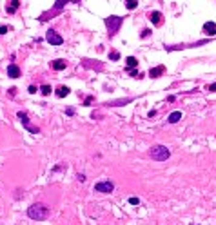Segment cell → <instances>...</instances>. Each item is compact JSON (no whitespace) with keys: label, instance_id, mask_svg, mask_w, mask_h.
<instances>
[{"label":"cell","instance_id":"603a6c76","mask_svg":"<svg viewBox=\"0 0 216 225\" xmlns=\"http://www.w3.org/2000/svg\"><path fill=\"white\" fill-rule=\"evenodd\" d=\"M129 203H131V205H140V198L131 196V198H129Z\"/></svg>","mask_w":216,"mask_h":225},{"label":"cell","instance_id":"3957f363","mask_svg":"<svg viewBox=\"0 0 216 225\" xmlns=\"http://www.w3.org/2000/svg\"><path fill=\"white\" fill-rule=\"evenodd\" d=\"M122 22H124V18H120V16H116V15H111V16H107V18H105V25H107V29H109V35H111V36L118 33V29H120Z\"/></svg>","mask_w":216,"mask_h":225},{"label":"cell","instance_id":"277c9868","mask_svg":"<svg viewBox=\"0 0 216 225\" xmlns=\"http://www.w3.org/2000/svg\"><path fill=\"white\" fill-rule=\"evenodd\" d=\"M45 40H47L51 45H62V44H64V38H62L56 31H53V29H49V31L45 33Z\"/></svg>","mask_w":216,"mask_h":225},{"label":"cell","instance_id":"7402d4cb","mask_svg":"<svg viewBox=\"0 0 216 225\" xmlns=\"http://www.w3.org/2000/svg\"><path fill=\"white\" fill-rule=\"evenodd\" d=\"M25 129H27L29 133H33V134H38V133H40V129H38V127H35V125H29V127H25Z\"/></svg>","mask_w":216,"mask_h":225},{"label":"cell","instance_id":"cb8c5ba5","mask_svg":"<svg viewBox=\"0 0 216 225\" xmlns=\"http://www.w3.org/2000/svg\"><path fill=\"white\" fill-rule=\"evenodd\" d=\"M149 35H151V29H144L142 31V38H147Z\"/></svg>","mask_w":216,"mask_h":225},{"label":"cell","instance_id":"f1b7e54d","mask_svg":"<svg viewBox=\"0 0 216 225\" xmlns=\"http://www.w3.org/2000/svg\"><path fill=\"white\" fill-rule=\"evenodd\" d=\"M29 93H31V94H35V93H36V87H35V85H31V87H29Z\"/></svg>","mask_w":216,"mask_h":225},{"label":"cell","instance_id":"4dcf8cb0","mask_svg":"<svg viewBox=\"0 0 216 225\" xmlns=\"http://www.w3.org/2000/svg\"><path fill=\"white\" fill-rule=\"evenodd\" d=\"M65 113H67V114H69V116H73V114H75V109H71V107H69V109H67V111H65Z\"/></svg>","mask_w":216,"mask_h":225},{"label":"cell","instance_id":"30bf717a","mask_svg":"<svg viewBox=\"0 0 216 225\" xmlns=\"http://www.w3.org/2000/svg\"><path fill=\"white\" fill-rule=\"evenodd\" d=\"M149 20H151L155 25H160V24H162V13H160V11H153V13L149 15Z\"/></svg>","mask_w":216,"mask_h":225},{"label":"cell","instance_id":"d4e9b609","mask_svg":"<svg viewBox=\"0 0 216 225\" xmlns=\"http://www.w3.org/2000/svg\"><path fill=\"white\" fill-rule=\"evenodd\" d=\"M7 31H9V27H7V25H0V35H5Z\"/></svg>","mask_w":216,"mask_h":225},{"label":"cell","instance_id":"9c48e42d","mask_svg":"<svg viewBox=\"0 0 216 225\" xmlns=\"http://www.w3.org/2000/svg\"><path fill=\"white\" fill-rule=\"evenodd\" d=\"M65 65H67V62H65V60H62V58H58V60H53V62H51V67H53L55 71H62V69H65Z\"/></svg>","mask_w":216,"mask_h":225},{"label":"cell","instance_id":"83f0119b","mask_svg":"<svg viewBox=\"0 0 216 225\" xmlns=\"http://www.w3.org/2000/svg\"><path fill=\"white\" fill-rule=\"evenodd\" d=\"M209 91H213V93H216V84H211V85H209Z\"/></svg>","mask_w":216,"mask_h":225},{"label":"cell","instance_id":"4316f807","mask_svg":"<svg viewBox=\"0 0 216 225\" xmlns=\"http://www.w3.org/2000/svg\"><path fill=\"white\" fill-rule=\"evenodd\" d=\"M76 178H78V180H80V182H85V176H84V174H80V173H78V174H76Z\"/></svg>","mask_w":216,"mask_h":225},{"label":"cell","instance_id":"5b68a950","mask_svg":"<svg viewBox=\"0 0 216 225\" xmlns=\"http://www.w3.org/2000/svg\"><path fill=\"white\" fill-rule=\"evenodd\" d=\"M113 189H115V184L109 182V180L95 184V191H96V193H104V194H107V193H113Z\"/></svg>","mask_w":216,"mask_h":225},{"label":"cell","instance_id":"ba28073f","mask_svg":"<svg viewBox=\"0 0 216 225\" xmlns=\"http://www.w3.org/2000/svg\"><path fill=\"white\" fill-rule=\"evenodd\" d=\"M164 71H165V67H164V65L151 67V69H149V76H151V78H158V76H162V74H164Z\"/></svg>","mask_w":216,"mask_h":225},{"label":"cell","instance_id":"4fadbf2b","mask_svg":"<svg viewBox=\"0 0 216 225\" xmlns=\"http://www.w3.org/2000/svg\"><path fill=\"white\" fill-rule=\"evenodd\" d=\"M69 91H71L69 87H65V85H60V87L56 89V93H55V94H56L58 98H64V96H67V94H69Z\"/></svg>","mask_w":216,"mask_h":225},{"label":"cell","instance_id":"8fae6325","mask_svg":"<svg viewBox=\"0 0 216 225\" xmlns=\"http://www.w3.org/2000/svg\"><path fill=\"white\" fill-rule=\"evenodd\" d=\"M180 118H182V113H180V111H173V113L167 116V122H169V124H176Z\"/></svg>","mask_w":216,"mask_h":225},{"label":"cell","instance_id":"52a82bcc","mask_svg":"<svg viewBox=\"0 0 216 225\" xmlns=\"http://www.w3.org/2000/svg\"><path fill=\"white\" fill-rule=\"evenodd\" d=\"M204 33H205L207 36H214L216 35V24L214 22H205V24H204Z\"/></svg>","mask_w":216,"mask_h":225},{"label":"cell","instance_id":"f546056e","mask_svg":"<svg viewBox=\"0 0 216 225\" xmlns=\"http://www.w3.org/2000/svg\"><path fill=\"white\" fill-rule=\"evenodd\" d=\"M9 94H11V96H15V94H16V89H15V87H11V89H9Z\"/></svg>","mask_w":216,"mask_h":225},{"label":"cell","instance_id":"7c38bea8","mask_svg":"<svg viewBox=\"0 0 216 225\" xmlns=\"http://www.w3.org/2000/svg\"><path fill=\"white\" fill-rule=\"evenodd\" d=\"M18 7H20V2H18V0H11V2H9V5L5 7V11H7V13L11 15V13H15V11H16Z\"/></svg>","mask_w":216,"mask_h":225},{"label":"cell","instance_id":"6da1fadb","mask_svg":"<svg viewBox=\"0 0 216 225\" xmlns=\"http://www.w3.org/2000/svg\"><path fill=\"white\" fill-rule=\"evenodd\" d=\"M27 216L31 220H36V222H42L49 216V207H45L44 203H33L29 209H27Z\"/></svg>","mask_w":216,"mask_h":225},{"label":"cell","instance_id":"5bb4252c","mask_svg":"<svg viewBox=\"0 0 216 225\" xmlns=\"http://www.w3.org/2000/svg\"><path fill=\"white\" fill-rule=\"evenodd\" d=\"M125 64H127L129 69H135V67L138 65V60H136L135 56H127V58H125Z\"/></svg>","mask_w":216,"mask_h":225},{"label":"cell","instance_id":"484cf974","mask_svg":"<svg viewBox=\"0 0 216 225\" xmlns=\"http://www.w3.org/2000/svg\"><path fill=\"white\" fill-rule=\"evenodd\" d=\"M91 102H93V96H87V98H85V102H84V104H85V105H89V104H91Z\"/></svg>","mask_w":216,"mask_h":225},{"label":"cell","instance_id":"44dd1931","mask_svg":"<svg viewBox=\"0 0 216 225\" xmlns=\"http://www.w3.org/2000/svg\"><path fill=\"white\" fill-rule=\"evenodd\" d=\"M109 58H111V60H118V58H120V53H118V51H111V53H109Z\"/></svg>","mask_w":216,"mask_h":225},{"label":"cell","instance_id":"8992f818","mask_svg":"<svg viewBox=\"0 0 216 225\" xmlns=\"http://www.w3.org/2000/svg\"><path fill=\"white\" fill-rule=\"evenodd\" d=\"M7 76L9 78H18L20 76V67L16 64H9L7 65Z\"/></svg>","mask_w":216,"mask_h":225},{"label":"cell","instance_id":"d6986e66","mask_svg":"<svg viewBox=\"0 0 216 225\" xmlns=\"http://www.w3.org/2000/svg\"><path fill=\"white\" fill-rule=\"evenodd\" d=\"M136 5H138V2H135V0H127V2H125V7H127L129 11H131V9H135Z\"/></svg>","mask_w":216,"mask_h":225},{"label":"cell","instance_id":"7a4b0ae2","mask_svg":"<svg viewBox=\"0 0 216 225\" xmlns=\"http://www.w3.org/2000/svg\"><path fill=\"white\" fill-rule=\"evenodd\" d=\"M149 154H151V158H153L155 162H165V160L171 156V151H169L165 145H153L151 151H149Z\"/></svg>","mask_w":216,"mask_h":225},{"label":"cell","instance_id":"2e32d148","mask_svg":"<svg viewBox=\"0 0 216 225\" xmlns=\"http://www.w3.org/2000/svg\"><path fill=\"white\" fill-rule=\"evenodd\" d=\"M129 102H133V98H125V100H116V102H113V104H107V105L118 107V105H122V104H129Z\"/></svg>","mask_w":216,"mask_h":225},{"label":"cell","instance_id":"e0dca14e","mask_svg":"<svg viewBox=\"0 0 216 225\" xmlns=\"http://www.w3.org/2000/svg\"><path fill=\"white\" fill-rule=\"evenodd\" d=\"M40 91H42V94H44V96H47V94H51V91H53V89H51V85L44 84V85L40 87Z\"/></svg>","mask_w":216,"mask_h":225},{"label":"cell","instance_id":"ffe728a7","mask_svg":"<svg viewBox=\"0 0 216 225\" xmlns=\"http://www.w3.org/2000/svg\"><path fill=\"white\" fill-rule=\"evenodd\" d=\"M65 5V2L64 0H58V2H55V11H58V9H62Z\"/></svg>","mask_w":216,"mask_h":225},{"label":"cell","instance_id":"ac0fdd59","mask_svg":"<svg viewBox=\"0 0 216 225\" xmlns=\"http://www.w3.org/2000/svg\"><path fill=\"white\" fill-rule=\"evenodd\" d=\"M129 74H131L133 78H138V80H140V78H144V74H142L140 71H135V69H129Z\"/></svg>","mask_w":216,"mask_h":225},{"label":"cell","instance_id":"9a60e30c","mask_svg":"<svg viewBox=\"0 0 216 225\" xmlns=\"http://www.w3.org/2000/svg\"><path fill=\"white\" fill-rule=\"evenodd\" d=\"M16 116H18V120L24 124V127H29V118H27V114H25V113L18 111V114H16Z\"/></svg>","mask_w":216,"mask_h":225}]
</instances>
